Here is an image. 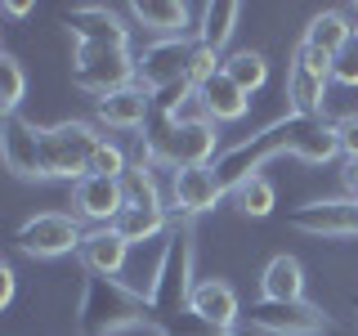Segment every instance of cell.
<instances>
[{"label":"cell","instance_id":"1","mask_svg":"<svg viewBox=\"0 0 358 336\" xmlns=\"http://www.w3.org/2000/svg\"><path fill=\"white\" fill-rule=\"evenodd\" d=\"M300 157V162H331V157H341V139H336V121H322V117H282L273 121V126H264L260 134H251V139H242L238 148H229L215 162V175L224 184V193H238L251 175H260L264 162H273V157Z\"/></svg>","mask_w":358,"mask_h":336},{"label":"cell","instance_id":"2","mask_svg":"<svg viewBox=\"0 0 358 336\" xmlns=\"http://www.w3.org/2000/svg\"><path fill=\"white\" fill-rule=\"evenodd\" d=\"M76 318H81V336H117L130 328H152V300L143 291H130L121 278L90 274Z\"/></svg>","mask_w":358,"mask_h":336},{"label":"cell","instance_id":"3","mask_svg":"<svg viewBox=\"0 0 358 336\" xmlns=\"http://www.w3.org/2000/svg\"><path fill=\"white\" fill-rule=\"evenodd\" d=\"M193 287H197V278H193V229H188V224H175L171 242H166V251H162V265H157V278L148 283L152 318L157 314L188 309Z\"/></svg>","mask_w":358,"mask_h":336},{"label":"cell","instance_id":"4","mask_svg":"<svg viewBox=\"0 0 358 336\" xmlns=\"http://www.w3.org/2000/svg\"><path fill=\"white\" fill-rule=\"evenodd\" d=\"M103 134L94 130V121H59V126H41V166L45 179H72L81 184L90 153Z\"/></svg>","mask_w":358,"mask_h":336},{"label":"cell","instance_id":"5","mask_svg":"<svg viewBox=\"0 0 358 336\" xmlns=\"http://www.w3.org/2000/svg\"><path fill=\"white\" fill-rule=\"evenodd\" d=\"M72 81L94 99L117 94V90L134 85V54L108 50V45H76L72 50Z\"/></svg>","mask_w":358,"mask_h":336},{"label":"cell","instance_id":"6","mask_svg":"<svg viewBox=\"0 0 358 336\" xmlns=\"http://www.w3.org/2000/svg\"><path fill=\"white\" fill-rule=\"evenodd\" d=\"M157 117H162V112H157ZM215 144H220L215 121L171 126V121L162 117V130L148 134V153L162 157L171 171H184V166H210V157H215Z\"/></svg>","mask_w":358,"mask_h":336},{"label":"cell","instance_id":"7","mask_svg":"<svg viewBox=\"0 0 358 336\" xmlns=\"http://www.w3.org/2000/svg\"><path fill=\"white\" fill-rule=\"evenodd\" d=\"M331 63L322 50L300 41L296 54H291L287 67V104L296 117H322V104H327V85H331Z\"/></svg>","mask_w":358,"mask_h":336},{"label":"cell","instance_id":"8","mask_svg":"<svg viewBox=\"0 0 358 336\" xmlns=\"http://www.w3.org/2000/svg\"><path fill=\"white\" fill-rule=\"evenodd\" d=\"M197 36H175V41H152L148 50L134 54V85L148 94H162L179 81H188V63H193Z\"/></svg>","mask_w":358,"mask_h":336},{"label":"cell","instance_id":"9","mask_svg":"<svg viewBox=\"0 0 358 336\" xmlns=\"http://www.w3.org/2000/svg\"><path fill=\"white\" fill-rule=\"evenodd\" d=\"M85 242V229L76 216H63V211H45V216H31L18 224L14 233V246L36 260H54V255H67V251H81Z\"/></svg>","mask_w":358,"mask_h":336},{"label":"cell","instance_id":"10","mask_svg":"<svg viewBox=\"0 0 358 336\" xmlns=\"http://www.w3.org/2000/svg\"><path fill=\"white\" fill-rule=\"evenodd\" d=\"M246 318H251V328H260L268 336H327L331 332V318L309 300H291V305L255 300Z\"/></svg>","mask_w":358,"mask_h":336},{"label":"cell","instance_id":"11","mask_svg":"<svg viewBox=\"0 0 358 336\" xmlns=\"http://www.w3.org/2000/svg\"><path fill=\"white\" fill-rule=\"evenodd\" d=\"M291 229L309 238H358V202L354 197H322L291 211Z\"/></svg>","mask_w":358,"mask_h":336},{"label":"cell","instance_id":"12","mask_svg":"<svg viewBox=\"0 0 358 336\" xmlns=\"http://www.w3.org/2000/svg\"><path fill=\"white\" fill-rule=\"evenodd\" d=\"M121 211H126V188H121V179L85 175L81 184H72V216L76 220H90L94 229H112Z\"/></svg>","mask_w":358,"mask_h":336},{"label":"cell","instance_id":"13","mask_svg":"<svg viewBox=\"0 0 358 336\" xmlns=\"http://www.w3.org/2000/svg\"><path fill=\"white\" fill-rule=\"evenodd\" d=\"M67 31L76 36V45H108V50H130V27L121 22L117 9L108 5H76L63 14Z\"/></svg>","mask_w":358,"mask_h":336},{"label":"cell","instance_id":"14","mask_svg":"<svg viewBox=\"0 0 358 336\" xmlns=\"http://www.w3.org/2000/svg\"><path fill=\"white\" fill-rule=\"evenodd\" d=\"M0 157H5V166L18 179H27V184L45 179V166H41V126H31V121H22V117H5V121H0Z\"/></svg>","mask_w":358,"mask_h":336},{"label":"cell","instance_id":"15","mask_svg":"<svg viewBox=\"0 0 358 336\" xmlns=\"http://www.w3.org/2000/svg\"><path fill=\"white\" fill-rule=\"evenodd\" d=\"M224 202V184L215 175V166H184L171 179V206L179 216H201V211H215Z\"/></svg>","mask_w":358,"mask_h":336},{"label":"cell","instance_id":"16","mask_svg":"<svg viewBox=\"0 0 358 336\" xmlns=\"http://www.w3.org/2000/svg\"><path fill=\"white\" fill-rule=\"evenodd\" d=\"M152 121V94L143 85H126L117 94L94 99V126L108 130H143Z\"/></svg>","mask_w":358,"mask_h":336},{"label":"cell","instance_id":"17","mask_svg":"<svg viewBox=\"0 0 358 336\" xmlns=\"http://www.w3.org/2000/svg\"><path fill=\"white\" fill-rule=\"evenodd\" d=\"M126 251H130V242L121 238L117 229H90L76 255H81L85 274H99V278H121V269H126Z\"/></svg>","mask_w":358,"mask_h":336},{"label":"cell","instance_id":"18","mask_svg":"<svg viewBox=\"0 0 358 336\" xmlns=\"http://www.w3.org/2000/svg\"><path fill=\"white\" fill-rule=\"evenodd\" d=\"M130 18L139 22L143 31H152L157 41L188 36V5L184 0H134Z\"/></svg>","mask_w":358,"mask_h":336},{"label":"cell","instance_id":"19","mask_svg":"<svg viewBox=\"0 0 358 336\" xmlns=\"http://www.w3.org/2000/svg\"><path fill=\"white\" fill-rule=\"evenodd\" d=\"M206 323H215V328H233V323L242 318V305H238V291H233L224 278H197L193 287V300H188Z\"/></svg>","mask_w":358,"mask_h":336},{"label":"cell","instance_id":"20","mask_svg":"<svg viewBox=\"0 0 358 336\" xmlns=\"http://www.w3.org/2000/svg\"><path fill=\"white\" fill-rule=\"evenodd\" d=\"M260 300H278V305L305 300V265L296 255H273L260 274Z\"/></svg>","mask_w":358,"mask_h":336},{"label":"cell","instance_id":"21","mask_svg":"<svg viewBox=\"0 0 358 336\" xmlns=\"http://www.w3.org/2000/svg\"><path fill=\"white\" fill-rule=\"evenodd\" d=\"M305 45H313V50H322L327 59H341L345 50L354 45V22L341 14V9H322V14L309 18L305 36H300Z\"/></svg>","mask_w":358,"mask_h":336},{"label":"cell","instance_id":"22","mask_svg":"<svg viewBox=\"0 0 358 336\" xmlns=\"http://www.w3.org/2000/svg\"><path fill=\"white\" fill-rule=\"evenodd\" d=\"M201 99H206V112H210V121H242L246 117V108H251V94H242L238 85L229 81V76H215V81H206L201 85Z\"/></svg>","mask_w":358,"mask_h":336},{"label":"cell","instance_id":"23","mask_svg":"<svg viewBox=\"0 0 358 336\" xmlns=\"http://www.w3.org/2000/svg\"><path fill=\"white\" fill-rule=\"evenodd\" d=\"M238 18H242V5H233V0H210V5L201 9L197 41L210 45V50H224V45L233 41V31H238Z\"/></svg>","mask_w":358,"mask_h":336},{"label":"cell","instance_id":"24","mask_svg":"<svg viewBox=\"0 0 358 336\" xmlns=\"http://www.w3.org/2000/svg\"><path fill=\"white\" fill-rule=\"evenodd\" d=\"M224 76H229L242 94H255V90L268 81V59L260 50H233L229 59H224Z\"/></svg>","mask_w":358,"mask_h":336},{"label":"cell","instance_id":"25","mask_svg":"<svg viewBox=\"0 0 358 336\" xmlns=\"http://www.w3.org/2000/svg\"><path fill=\"white\" fill-rule=\"evenodd\" d=\"M121 188H126V206L166 211V197H162V188H157V179H152V166L143 162V153H139V162H134L130 171L121 175Z\"/></svg>","mask_w":358,"mask_h":336},{"label":"cell","instance_id":"26","mask_svg":"<svg viewBox=\"0 0 358 336\" xmlns=\"http://www.w3.org/2000/svg\"><path fill=\"white\" fill-rule=\"evenodd\" d=\"M112 229L121 233V238H126L130 246L134 242H152L157 233H166L171 229V216H166V211H143V206H126L117 216V224H112Z\"/></svg>","mask_w":358,"mask_h":336},{"label":"cell","instance_id":"27","mask_svg":"<svg viewBox=\"0 0 358 336\" xmlns=\"http://www.w3.org/2000/svg\"><path fill=\"white\" fill-rule=\"evenodd\" d=\"M152 332L157 336H233V328H215V323H206L193 305L175 309V314H157Z\"/></svg>","mask_w":358,"mask_h":336},{"label":"cell","instance_id":"28","mask_svg":"<svg viewBox=\"0 0 358 336\" xmlns=\"http://www.w3.org/2000/svg\"><path fill=\"white\" fill-rule=\"evenodd\" d=\"M130 171V162H126V148H121L117 139H99L94 144V153H90V166H85V175H99V179H121Z\"/></svg>","mask_w":358,"mask_h":336},{"label":"cell","instance_id":"29","mask_svg":"<svg viewBox=\"0 0 358 336\" xmlns=\"http://www.w3.org/2000/svg\"><path fill=\"white\" fill-rule=\"evenodd\" d=\"M22 94H27V76H22L18 59L14 54H0V108H5V117H18Z\"/></svg>","mask_w":358,"mask_h":336},{"label":"cell","instance_id":"30","mask_svg":"<svg viewBox=\"0 0 358 336\" xmlns=\"http://www.w3.org/2000/svg\"><path fill=\"white\" fill-rule=\"evenodd\" d=\"M238 206H242V216H251V220H264L268 211H273V202H278V193H273V184H268L264 175H251L246 184L238 188Z\"/></svg>","mask_w":358,"mask_h":336},{"label":"cell","instance_id":"31","mask_svg":"<svg viewBox=\"0 0 358 336\" xmlns=\"http://www.w3.org/2000/svg\"><path fill=\"white\" fill-rule=\"evenodd\" d=\"M220 72H224V59H220V50H210V45H201V41H197V50H193V63H188V81H193V85L201 90L206 81H215Z\"/></svg>","mask_w":358,"mask_h":336},{"label":"cell","instance_id":"32","mask_svg":"<svg viewBox=\"0 0 358 336\" xmlns=\"http://www.w3.org/2000/svg\"><path fill=\"white\" fill-rule=\"evenodd\" d=\"M336 139H341V157H345V162H358V112L336 117Z\"/></svg>","mask_w":358,"mask_h":336},{"label":"cell","instance_id":"33","mask_svg":"<svg viewBox=\"0 0 358 336\" xmlns=\"http://www.w3.org/2000/svg\"><path fill=\"white\" fill-rule=\"evenodd\" d=\"M331 81H341V85H358V50H354V45L331 63Z\"/></svg>","mask_w":358,"mask_h":336},{"label":"cell","instance_id":"34","mask_svg":"<svg viewBox=\"0 0 358 336\" xmlns=\"http://www.w3.org/2000/svg\"><path fill=\"white\" fill-rule=\"evenodd\" d=\"M9 300H14V269L0 265V309H9Z\"/></svg>","mask_w":358,"mask_h":336},{"label":"cell","instance_id":"35","mask_svg":"<svg viewBox=\"0 0 358 336\" xmlns=\"http://www.w3.org/2000/svg\"><path fill=\"white\" fill-rule=\"evenodd\" d=\"M341 179H345V193H350V197L358 202V162H345V171H341Z\"/></svg>","mask_w":358,"mask_h":336},{"label":"cell","instance_id":"36","mask_svg":"<svg viewBox=\"0 0 358 336\" xmlns=\"http://www.w3.org/2000/svg\"><path fill=\"white\" fill-rule=\"evenodd\" d=\"M5 14H9V18H22V14H31V5H27V0H9Z\"/></svg>","mask_w":358,"mask_h":336},{"label":"cell","instance_id":"37","mask_svg":"<svg viewBox=\"0 0 358 336\" xmlns=\"http://www.w3.org/2000/svg\"><path fill=\"white\" fill-rule=\"evenodd\" d=\"M354 50H358V31H354Z\"/></svg>","mask_w":358,"mask_h":336},{"label":"cell","instance_id":"38","mask_svg":"<svg viewBox=\"0 0 358 336\" xmlns=\"http://www.w3.org/2000/svg\"><path fill=\"white\" fill-rule=\"evenodd\" d=\"M354 309H358V296H354Z\"/></svg>","mask_w":358,"mask_h":336}]
</instances>
